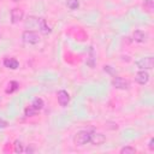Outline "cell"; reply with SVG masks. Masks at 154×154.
I'll list each match as a JSON object with an SVG mask.
<instances>
[{
    "mask_svg": "<svg viewBox=\"0 0 154 154\" xmlns=\"http://www.w3.org/2000/svg\"><path fill=\"white\" fill-rule=\"evenodd\" d=\"M90 137H91V131L81 130V131L76 132V135L73 136V142L77 146H84L90 142Z\"/></svg>",
    "mask_w": 154,
    "mask_h": 154,
    "instance_id": "cell-1",
    "label": "cell"
},
{
    "mask_svg": "<svg viewBox=\"0 0 154 154\" xmlns=\"http://www.w3.org/2000/svg\"><path fill=\"white\" fill-rule=\"evenodd\" d=\"M22 38L24 42L29 43V45H36L40 42V36L36 31H32V30H25L22 35Z\"/></svg>",
    "mask_w": 154,
    "mask_h": 154,
    "instance_id": "cell-2",
    "label": "cell"
},
{
    "mask_svg": "<svg viewBox=\"0 0 154 154\" xmlns=\"http://www.w3.org/2000/svg\"><path fill=\"white\" fill-rule=\"evenodd\" d=\"M153 64H154L153 57H146L136 61V66L141 70H150L153 67Z\"/></svg>",
    "mask_w": 154,
    "mask_h": 154,
    "instance_id": "cell-3",
    "label": "cell"
},
{
    "mask_svg": "<svg viewBox=\"0 0 154 154\" xmlns=\"http://www.w3.org/2000/svg\"><path fill=\"white\" fill-rule=\"evenodd\" d=\"M112 85L117 89H128L129 88V82L126 79H124L123 77H119V76H116L113 79H112Z\"/></svg>",
    "mask_w": 154,
    "mask_h": 154,
    "instance_id": "cell-4",
    "label": "cell"
},
{
    "mask_svg": "<svg viewBox=\"0 0 154 154\" xmlns=\"http://www.w3.org/2000/svg\"><path fill=\"white\" fill-rule=\"evenodd\" d=\"M57 97H58V102L61 107H66L67 103L70 102V95L66 90H59L57 93Z\"/></svg>",
    "mask_w": 154,
    "mask_h": 154,
    "instance_id": "cell-5",
    "label": "cell"
},
{
    "mask_svg": "<svg viewBox=\"0 0 154 154\" xmlns=\"http://www.w3.org/2000/svg\"><path fill=\"white\" fill-rule=\"evenodd\" d=\"M23 17H24V12H23L22 8L16 7V8H13L11 11V22L12 23H14V24L16 23H19L23 19Z\"/></svg>",
    "mask_w": 154,
    "mask_h": 154,
    "instance_id": "cell-6",
    "label": "cell"
},
{
    "mask_svg": "<svg viewBox=\"0 0 154 154\" xmlns=\"http://www.w3.org/2000/svg\"><path fill=\"white\" fill-rule=\"evenodd\" d=\"M135 79H136V82H137L138 84L144 85V84H147L148 81H149V73H148L146 70H141V71H138V72L136 73Z\"/></svg>",
    "mask_w": 154,
    "mask_h": 154,
    "instance_id": "cell-7",
    "label": "cell"
},
{
    "mask_svg": "<svg viewBox=\"0 0 154 154\" xmlns=\"http://www.w3.org/2000/svg\"><path fill=\"white\" fill-rule=\"evenodd\" d=\"M106 141V137L100 134V132H91V137H90V142L94 146H100Z\"/></svg>",
    "mask_w": 154,
    "mask_h": 154,
    "instance_id": "cell-8",
    "label": "cell"
},
{
    "mask_svg": "<svg viewBox=\"0 0 154 154\" xmlns=\"http://www.w3.org/2000/svg\"><path fill=\"white\" fill-rule=\"evenodd\" d=\"M37 26H38L40 32H41V34H43V35H48V34L52 31V30H51V28H49V25L47 24V22H46L43 18H38Z\"/></svg>",
    "mask_w": 154,
    "mask_h": 154,
    "instance_id": "cell-9",
    "label": "cell"
},
{
    "mask_svg": "<svg viewBox=\"0 0 154 154\" xmlns=\"http://www.w3.org/2000/svg\"><path fill=\"white\" fill-rule=\"evenodd\" d=\"M132 40L136 41V42H138V43H143L147 40V34L143 32L142 30H135L132 32Z\"/></svg>",
    "mask_w": 154,
    "mask_h": 154,
    "instance_id": "cell-10",
    "label": "cell"
},
{
    "mask_svg": "<svg viewBox=\"0 0 154 154\" xmlns=\"http://www.w3.org/2000/svg\"><path fill=\"white\" fill-rule=\"evenodd\" d=\"M4 65H5L7 69L16 70V69H18L19 63H18V60L14 59V58H6V59L4 60Z\"/></svg>",
    "mask_w": 154,
    "mask_h": 154,
    "instance_id": "cell-11",
    "label": "cell"
},
{
    "mask_svg": "<svg viewBox=\"0 0 154 154\" xmlns=\"http://www.w3.org/2000/svg\"><path fill=\"white\" fill-rule=\"evenodd\" d=\"M31 106L38 112V111H41L42 108H43V106H45V102H43V100L42 99H40V97H36V99H34L32 100V102H31Z\"/></svg>",
    "mask_w": 154,
    "mask_h": 154,
    "instance_id": "cell-12",
    "label": "cell"
},
{
    "mask_svg": "<svg viewBox=\"0 0 154 154\" xmlns=\"http://www.w3.org/2000/svg\"><path fill=\"white\" fill-rule=\"evenodd\" d=\"M66 5L70 10H77L79 7V1L78 0H67Z\"/></svg>",
    "mask_w": 154,
    "mask_h": 154,
    "instance_id": "cell-13",
    "label": "cell"
},
{
    "mask_svg": "<svg viewBox=\"0 0 154 154\" xmlns=\"http://www.w3.org/2000/svg\"><path fill=\"white\" fill-rule=\"evenodd\" d=\"M18 87H19V84H18L16 81H11V82L8 83V88L6 89V93H13L14 90L18 89Z\"/></svg>",
    "mask_w": 154,
    "mask_h": 154,
    "instance_id": "cell-14",
    "label": "cell"
},
{
    "mask_svg": "<svg viewBox=\"0 0 154 154\" xmlns=\"http://www.w3.org/2000/svg\"><path fill=\"white\" fill-rule=\"evenodd\" d=\"M134 153H136V149L131 146H125L120 149V154H134Z\"/></svg>",
    "mask_w": 154,
    "mask_h": 154,
    "instance_id": "cell-15",
    "label": "cell"
},
{
    "mask_svg": "<svg viewBox=\"0 0 154 154\" xmlns=\"http://www.w3.org/2000/svg\"><path fill=\"white\" fill-rule=\"evenodd\" d=\"M24 113H25V116H26V117H34V116L37 113V111H36V109L30 105V106H28V107L24 109Z\"/></svg>",
    "mask_w": 154,
    "mask_h": 154,
    "instance_id": "cell-16",
    "label": "cell"
},
{
    "mask_svg": "<svg viewBox=\"0 0 154 154\" xmlns=\"http://www.w3.org/2000/svg\"><path fill=\"white\" fill-rule=\"evenodd\" d=\"M13 146H14V152H16V153H22V152L24 150V149H23V144H22V142L18 141V140L14 141V144H13Z\"/></svg>",
    "mask_w": 154,
    "mask_h": 154,
    "instance_id": "cell-17",
    "label": "cell"
},
{
    "mask_svg": "<svg viewBox=\"0 0 154 154\" xmlns=\"http://www.w3.org/2000/svg\"><path fill=\"white\" fill-rule=\"evenodd\" d=\"M144 7H147L148 8V11H150L152 8H153V1L152 0H144Z\"/></svg>",
    "mask_w": 154,
    "mask_h": 154,
    "instance_id": "cell-18",
    "label": "cell"
},
{
    "mask_svg": "<svg viewBox=\"0 0 154 154\" xmlns=\"http://www.w3.org/2000/svg\"><path fill=\"white\" fill-rule=\"evenodd\" d=\"M7 125H8V124H7V122L0 118V129H5V128H6Z\"/></svg>",
    "mask_w": 154,
    "mask_h": 154,
    "instance_id": "cell-19",
    "label": "cell"
},
{
    "mask_svg": "<svg viewBox=\"0 0 154 154\" xmlns=\"http://www.w3.org/2000/svg\"><path fill=\"white\" fill-rule=\"evenodd\" d=\"M153 143H154V138L152 137V138L149 140V143H148V147H149V149H150V150H153V149H154V144H153Z\"/></svg>",
    "mask_w": 154,
    "mask_h": 154,
    "instance_id": "cell-20",
    "label": "cell"
}]
</instances>
